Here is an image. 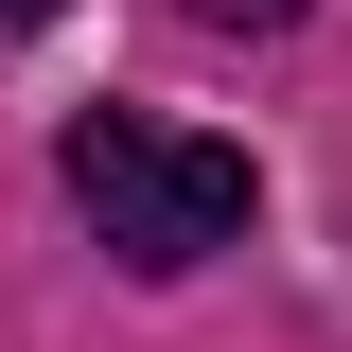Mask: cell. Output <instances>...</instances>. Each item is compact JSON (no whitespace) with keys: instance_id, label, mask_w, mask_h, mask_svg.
Listing matches in <instances>:
<instances>
[{"instance_id":"1","label":"cell","mask_w":352,"mask_h":352,"mask_svg":"<svg viewBox=\"0 0 352 352\" xmlns=\"http://www.w3.org/2000/svg\"><path fill=\"white\" fill-rule=\"evenodd\" d=\"M53 176H71V212L106 229L141 282H194V264H212V247H247V212H264L247 141H212V124H159V106H71Z\"/></svg>"},{"instance_id":"2","label":"cell","mask_w":352,"mask_h":352,"mask_svg":"<svg viewBox=\"0 0 352 352\" xmlns=\"http://www.w3.org/2000/svg\"><path fill=\"white\" fill-rule=\"evenodd\" d=\"M176 18H212V36H282L300 0H176Z\"/></svg>"},{"instance_id":"3","label":"cell","mask_w":352,"mask_h":352,"mask_svg":"<svg viewBox=\"0 0 352 352\" xmlns=\"http://www.w3.org/2000/svg\"><path fill=\"white\" fill-rule=\"evenodd\" d=\"M0 18H18V36H36V18H53V0H0Z\"/></svg>"}]
</instances>
